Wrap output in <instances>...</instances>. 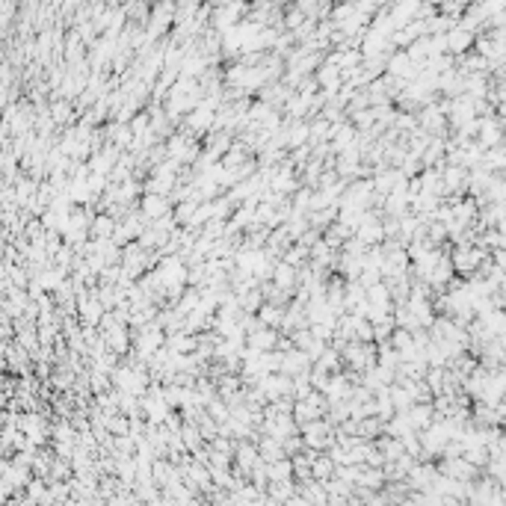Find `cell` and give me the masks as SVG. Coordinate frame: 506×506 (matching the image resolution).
<instances>
[{"mask_svg": "<svg viewBox=\"0 0 506 506\" xmlns=\"http://www.w3.org/2000/svg\"><path fill=\"white\" fill-rule=\"evenodd\" d=\"M273 341H275L273 331H258V335H252V346H255V350H270Z\"/></svg>", "mask_w": 506, "mask_h": 506, "instance_id": "6da1fadb", "label": "cell"}, {"mask_svg": "<svg viewBox=\"0 0 506 506\" xmlns=\"http://www.w3.org/2000/svg\"><path fill=\"white\" fill-rule=\"evenodd\" d=\"M142 207H145V213H149V217H160V213L166 210V205L160 202L157 196H149V198H145V205H142Z\"/></svg>", "mask_w": 506, "mask_h": 506, "instance_id": "7a4b0ae2", "label": "cell"}, {"mask_svg": "<svg viewBox=\"0 0 506 506\" xmlns=\"http://www.w3.org/2000/svg\"><path fill=\"white\" fill-rule=\"evenodd\" d=\"M110 231H113V219H107V217L95 219V234H98V237H101V234L107 237V234H110Z\"/></svg>", "mask_w": 506, "mask_h": 506, "instance_id": "3957f363", "label": "cell"}, {"mask_svg": "<svg viewBox=\"0 0 506 506\" xmlns=\"http://www.w3.org/2000/svg\"><path fill=\"white\" fill-rule=\"evenodd\" d=\"M275 282H282V285L293 282V270H290V266H278V273H275Z\"/></svg>", "mask_w": 506, "mask_h": 506, "instance_id": "277c9868", "label": "cell"}, {"mask_svg": "<svg viewBox=\"0 0 506 506\" xmlns=\"http://www.w3.org/2000/svg\"><path fill=\"white\" fill-rule=\"evenodd\" d=\"M264 323H278V311L275 308H264Z\"/></svg>", "mask_w": 506, "mask_h": 506, "instance_id": "5b68a950", "label": "cell"}]
</instances>
